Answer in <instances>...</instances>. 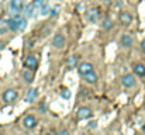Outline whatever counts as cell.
I'll list each match as a JSON object with an SVG mask.
<instances>
[{"label":"cell","mask_w":145,"mask_h":135,"mask_svg":"<svg viewBox=\"0 0 145 135\" xmlns=\"http://www.w3.org/2000/svg\"><path fill=\"white\" fill-rule=\"evenodd\" d=\"M20 20H21V16H20V14H13V17L7 21L8 30H11V31L20 30Z\"/></svg>","instance_id":"obj_1"},{"label":"cell","mask_w":145,"mask_h":135,"mask_svg":"<svg viewBox=\"0 0 145 135\" xmlns=\"http://www.w3.org/2000/svg\"><path fill=\"white\" fill-rule=\"evenodd\" d=\"M24 6V0H11L10 1V11L11 14H20Z\"/></svg>","instance_id":"obj_2"},{"label":"cell","mask_w":145,"mask_h":135,"mask_svg":"<svg viewBox=\"0 0 145 135\" xmlns=\"http://www.w3.org/2000/svg\"><path fill=\"white\" fill-rule=\"evenodd\" d=\"M37 118L34 117V115H27V117H24V120H23V127L24 128H27V130H33V128H35L37 127Z\"/></svg>","instance_id":"obj_3"},{"label":"cell","mask_w":145,"mask_h":135,"mask_svg":"<svg viewBox=\"0 0 145 135\" xmlns=\"http://www.w3.org/2000/svg\"><path fill=\"white\" fill-rule=\"evenodd\" d=\"M24 65H25V68H28V69H31V70H35L37 66H38V61H37L35 55H28V56L24 59Z\"/></svg>","instance_id":"obj_4"},{"label":"cell","mask_w":145,"mask_h":135,"mask_svg":"<svg viewBox=\"0 0 145 135\" xmlns=\"http://www.w3.org/2000/svg\"><path fill=\"white\" fill-rule=\"evenodd\" d=\"M17 90L14 89H7L4 93H3V100L6 101V103H13L16 98H17Z\"/></svg>","instance_id":"obj_5"},{"label":"cell","mask_w":145,"mask_h":135,"mask_svg":"<svg viewBox=\"0 0 145 135\" xmlns=\"http://www.w3.org/2000/svg\"><path fill=\"white\" fill-rule=\"evenodd\" d=\"M65 42H66V40H65V37H63L62 34H55V35H54L52 45H54L55 48H58V49H62V48L65 46Z\"/></svg>","instance_id":"obj_6"},{"label":"cell","mask_w":145,"mask_h":135,"mask_svg":"<svg viewBox=\"0 0 145 135\" xmlns=\"http://www.w3.org/2000/svg\"><path fill=\"white\" fill-rule=\"evenodd\" d=\"M118 20L123 25H130L133 23V16L128 13V11H121L118 14Z\"/></svg>","instance_id":"obj_7"},{"label":"cell","mask_w":145,"mask_h":135,"mask_svg":"<svg viewBox=\"0 0 145 135\" xmlns=\"http://www.w3.org/2000/svg\"><path fill=\"white\" fill-rule=\"evenodd\" d=\"M121 83H123L124 87H133V86L135 85V76L131 75V73L124 75V76L121 78Z\"/></svg>","instance_id":"obj_8"},{"label":"cell","mask_w":145,"mask_h":135,"mask_svg":"<svg viewBox=\"0 0 145 135\" xmlns=\"http://www.w3.org/2000/svg\"><path fill=\"white\" fill-rule=\"evenodd\" d=\"M78 70H79V73H80L82 76H85V75H88L89 72H93V65L89 63V62H83V63L79 65Z\"/></svg>","instance_id":"obj_9"},{"label":"cell","mask_w":145,"mask_h":135,"mask_svg":"<svg viewBox=\"0 0 145 135\" xmlns=\"http://www.w3.org/2000/svg\"><path fill=\"white\" fill-rule=\"evenodd\" d=\"M21 78H23V80L25 83H31L34 80V70H31L28 68L24 69V70H21Z\"/></svg>","instance_id":"obj_10"},{"label":"cell","mask_w":145,"mask_h":135,"mask_svg":"<svg viewBox=\"0 0 145 135\" xmlns=\"http://www.w3.org/2000/svg\"><path fill=\"white\" fill-rule=\"evenodd\" d=\"M89 117H92V110L89 107H80L78 110V118L79 120H86Z\"/></svg>","instance_id":"obj_11"},{"label":"cell","mask_w":145,"mask_h":135,"mask_svg":"<svg viewBox=\"0 0 145 135\" xmlns=\"http://www.w3.org/2000/svg\"><path fill=\"white\" fill-rule=\"evenodd\" d=\"M37 96H38V89H30L27 91V94H25L27 103H34L35 98H37Z\"/></svg>","instance_id":"obj_12"},{"label":"cell","mask_w":145,"mask_h":135,"mask_svg":"<svg viewBox=\"0 0 145 135\" xmlns=\"http://www.w3.org/2000/svg\"><path fill=\"white\" fill-rule=\"evenodd\" d=\"M120 42H121V45H123L124 48H130V46L133 45V37H131L130 34H124V35L121 37Z\"/></svg>","instance_id":"obj_13"},{"label":"cell","mask_w":145,"mask_h":135,"mask_svg":"<svg viewBox=\"0 0 145 135\" xmlns=\"http://www.w3.org/2000/svg\"><path fill=\"white\" fill-rule=\"evenodd\" d=\"M99 16H100L99 8H92V10H89V13H88V18H89L90 23H96Z\"/></svg>","instance_id":"obj_14"},{"label":"cell","mask_w":145,"mask_h":135,"mask_svg":"<svg viewBox=\"0 0 145 135\" xmlns=\"http://www.w3.org/2000/svg\"><path fill=\"white\" fill-rule=\"evenodd\" d=\"M134 73L137 76H145V65L144 63H135L134 65Z\"/></svg>","instance_id":"obj_15"},{"label":"cell","mask_w":145,"mask_h":135,"mask_svg":"<svg viewBox=\"0 0 145 135\" xmlns=\"http://www.w3.org/2000/svg\"><path fill=\"white\" fill-rule=\"evenodd\" d=\"M111 27H113V20L110 17H104L101 21V28L107 31V30H111Z\"/></svg>","instance_id":"obj_16"},{"label":"cell","mask_w":145,"mask_h":135,"mask_svg":"<svg viewBox=\"0 0 145 135\" xmlns=\"http://www.w3.org/2000/svg\"><path fill=\"white\" fill-rule=\"evenodd\" d=\"M85 80H86L88 83H90V85H95L97 82V75L95 72H89L88 75H85Z\"/></svg>","instance_id":"obj_17"},{"label":"cell","mask_w":145,"mask_h":135,"mask_svg":"<svg viewBox=\"0 0 145 135\" xmlns=\"http://www.w3.org/2000/svg\"><path fill=\"white\" fill-rule=\"evenodd\" d=\"M76 63H78V56L76 55H72V56L68 58V66L69 68H75Z\"/></svg>","instance_id":"obj_18"},{"label":"cell","mask_w":145,"mask_h":135,"mask_svg":"<svg viewBox=\"0 0 145 135\" xmlns=\"http://www.w3.org/2000/svg\"><path fill=\"white\" fill-rule=\"evenodd\" d=\"M35 8H34V6H33V3L31 4H27L25 7H24V13H25V16L27 17H31L33 16V11H34Z\"/></svg>","instance_id":"obj_19"},{"label":"cell","mask_w":145,"mask_h":135,"mask_svg":"<svg viewBox=\"0 0 145 135\" xmlns=\"http://www.w3.org/2000/svg\"><path fill=\"white\" fill-rule=\"evenodd\" d=\"M44 4H45V0H34V1H33L34 8H41Z\"/></svg>","instance_id":"obj_20"},{"label":"cell","mask_w":145,"mask_h":135,"mask_svg":"<svg viewBox=\"0 0 145 135\" xmlns=\"http://www.w3.org/2000/svg\"><path fill=\"white\" fill-rule=\"evenodd\" d=\"M61 97H62V98H66V100L71 98V91L68 89H62L61 90Z\"/></svg>","instance_id":"obj_21"},{"label":"cell","mask_w":145,"mask_h":135,"mask_svg":"<svg viewBox=\"0 0 145 135\" xmlns=\"http://www.w3.org/2000/svg\"><path fill=\"white\" fill-rule=\"evenodd\" d=\"M25 27H27V18L21 17V20H20V30H25Z\"/></svg>","instance_id":"obj_22"},{"label":"cell","mask_w":145,"mask_h":135,"mask_svg":"<svg viewBox=\"0 0 145 135\" xmlns=\"http://www.w3.org/2000/svg\"><path fill=\"white\" fill-rule=\"evenodd\" d=\"M48 13H49V7H48V6H45V4H44V6L41 7V16H47Z\"/></svg>","instance_id":"obj_23"},{"label":"cell","mask_w":145,"mask_h":135,"mask_svg":"<svg viewBox=\"0 0 145 135\" xmlns=\"http://www.w3.org/2000/svg\"><path fill=\"white\" fill-rule=\"evenodd\" d=\"M58 11H59V8H58V7H54V8L51 10V16H56Z\"/></svg>","instance_id":"obj_24"},{"label":"cell","mask_w":145,"mask_h":135,"mask_svg":"<svg viewBox=\"0 0 145 135\" xmlns=\"http://www.w3.org/2000/svg\"><path fill=\"white\" fill-rule=\"evenodd\" d=\"M56 135H69V131H68V130H61Z\"/></svg>","instance_id":"obj_25"},{"label":"cell","mask_w":145,"mask_h":135,"mask_svg":"<svg viewBox=\"0 0 145 135\" xmlns=\"http://www.w3.org/2000/svg\"><path fill=\"white\" fill-rule=\"evenodd\" d=\"M76 10H78V11H82V10H85V6H83V4H79V6L76 7Z\"/></svg>","instance_id":"obj_26"},{"label":"cell","mask_w":145,"mask_h":135,"mask_svg":"<svg viewBox=\"0 0 145 135\" xmlns=\"http://www.w3.org/2000/svg\"><path fill=\"white\" fill-rule=\"evenodd\" d=\"M141 51H142V52L145 53V40L142 41V42H141Z\"/></svg>","instance_id":"obj_27"},{"label":"cell","mask_w":145,"mask_h":135,"mask_svg":"<svg viewBox=\"0 0 145 135\" xmlns=\"http://www.w3.org/2000/svg\"><path fill=\"white\" fill-rule=\"evenodd\" d=\"M89 128H96V123H89Z\"/></svg>","instance_id":"obj_28"},{"label":"cell","mask_w":145,"mask_h":135,"mask_svg":"<svg viewBox=\"0 0 145 135\" xmlns=\"http://www.w3.org/2000/svg\"><path fill=\"white\" fill-rule=\"evenodd\" d=\"M27 48H33V41H27Z\"/></svg>","instance_id":"obj_29"},{"label":"cell","mask_w":145,"mask_h":135,"mask_svg":"<svg viewBox=\"0 0 145 135\" xmlns=\"http://www.w3.org/2000/svg\"><path fill=\"white\" fill-rule=\"evenodd\" d=\"M47 135H52V134H51V132H49V134H47Z\"/></svg>","instance_id":"obj_30"},{"label":"cell","mask_w":145,"mask_h":135,"mask_svg":"<svg viewBox=\"0 0 145 135\" xmlns=\"http://www.w3.org/2000/svg\"><path fill=\"white\" fill-rule=\"evenodd\" d=\"M142 135H145V134H142Z\"/></svg>","instance_id":"obj_31"},{"label":"cell","mask_w":145,"mask_h":135,"mask_svg":"<svg viewBox=\"0 0 145 135\" xmlns=\"http://www.w3.org/2000/svg\"><path fill=\"white\" fill-rule=\"evenodd\" d=\"M0 135H1V134H0Z\"/></svg>","instance_id":"obj_32"}]
</instances>
